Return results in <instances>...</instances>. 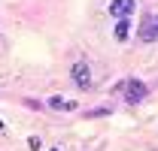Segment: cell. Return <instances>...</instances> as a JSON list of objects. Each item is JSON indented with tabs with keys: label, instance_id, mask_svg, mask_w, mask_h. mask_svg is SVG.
Returning a JSON list of instances; mask_svg holds the SVG:
<instances>
[{
	"label": "cell",
	"instance_id": "cell-4",
	"mask_svg": "<svg viewBox=\"0 0 158 151\" xmlns=\"http://www.w3.org/2000/svg\"><path fill=\"white\" fill-rule=\"evenodd\" d=\"M134 6H137V0H110V15L113 18H131V12H134Z\"/></svg>",
	"mask_w": 158,
	"mask_h": 151
},
{
	"label": "cell",
	"instance_id": "cell-5",
	"mask_svg": "<svg viewBox=\"0 0 158 151\" xmlns=\"http://www.w3.org/2000/svg\"><path fill=\"white\" fill-rule=\"evenodd\" d=\"M49 109H58V112H73V109H76V103H73V100H67V97H52V100H49Z\"/></svg>",
	"mask_w": 158,
	"mask_h": 151
},
{
	"label": "cell",
	"instance_id": "cell-7",
	"mask_svg": "<svg viewBox=\"0 0 158 151\" xmlns=\"http://www.w3.org/2000/svg\"><path fill=\"white\" fill-rule=\"evenodd\" d=\"M52 151H58V148H52Z\"/></svg>",
	"mask_w": 158,
	"mask_h": 151
},
{
	"label": "cell",
	"instance_id": "cell-1",
	"mask_svg": "<svg viewBox=\"0 0 158 151\" xmlns=\"http://www.w3.org/2000/svg\"><path fill=\"white\" fill-rule=\"evenodd\" d=\"M122 88H125V100H128L131 106H137V103H143V100L149 97V88H146L140 79H128Z\"/></svg>",
	"mask_w": 158,
	"mask_h": 151
},
{
	"label": "cell",
	"instance_id": "cell-6",
	"mask_svg": "<svg viewBox=\"0 0 158 151\" xmlns=\"http://www.w3.org/2000/svg\"><path fill=\"white\" fill-rule=\"evenodd\" d=\"M116 37H118V39H128V18H122V21H118V27H116Z\"/></svg>",
	"mask_w": 158,
	"mask_h": 151
},
{
	"label": "cell",
	"instance_id": "cell-2",
	"mask_svg": "<svg viewBox=\"0 0 158 151\" xmlns=\"http://www.w3.org/2000/svg\"><path fill=\"white\" fill-rule=\"evenodd\" d=\"M70 76H73V82H76V88H91V67H88V60H76L73 64V70H70Z\"/></svg>",
	"mask_w": 158,
	"mask_h": 151
},
{
	"label": "cell",
	"instance_id": "cell-3",
	"mask_svg": "<svg viewBox=\"0 0 158 151\" xmlns=\"http://www.w3.org/2000/svg\"><path fill=\"white\" fill-rule=\"evenodd\" d=\"M137 37L143 39V42H158V15H146V18H143Z\"/></svg>",
	"mask_w": 158,
	"mask_h": 151
}]
</instances>
